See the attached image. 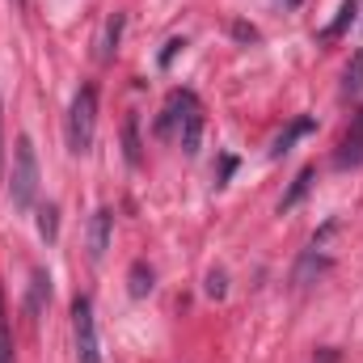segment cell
<instances>
[{
  "label": "cell",
  "mask_w": 363,
  "mask_h": 363,
  "mask_svg": "<svg viewBox=\"0 0 363 363\" xmlns=\"http://www.w3.org/2000/svg\"><path fill=\"white\" fill-rule=\"evenodd\" d=\"M363 89V47L355 51V60L347 64V72H342V93L351 97V93H359Z\"/></svg>",
  "instance_id": "obj_12"
},
{
  "label": "cell",
  "mask_w": 363,
  "mask_h": 363,
  "mask_svg": "<svg viewBox=\"0 0 363 363\" xmlns=\"http://www.w3.org/2000/svg\"><path fill=\"white\" fill-rule=\"evenodd\" d=\"M182 47H186V43H182V38H174V43H169V47H165V55H161V64H169V60H174V55H178Z\"/></svg>",
  "instance_id": "obj_18"
},
{
  "label": "cell",
  "mask_w": 363,
  "mask_h": 363,
  "mask_svg": "<svg viewBox=\"0 0 363 363\" xmlns=\"http://www.w3.org/2000/svg\"><path fill=\"white\" fill-rule=\"evenodd\" d=\"M0 363H13V338H9V321H4V300H0Z\"/></svg>",
  "instance_id": "obj_15"
},
{
  "label": "cell",
  "mask_w": 363,
  "mask_h": 363,
  "mask_svg": "<svg viewBox=\"0 0 363 363\" xmlns=\"http://www.w3.org/2000/svg\"><path fill=\"white\" fill-rule=\"evenodd\" d=\"M233 169H237V161H233V157H224V161H220V186H224V182H228V174H233Z\"/></svg>",
  "instance_id": "obj_17"
},
{
  "label": "cell",
  "mask_w": 363,
  "mask_h": 363,
  "mask_svg": "<svg viewBox=\"0 0 363 363\" xmlns=\"http://www.w3.org/2000/svg\"><path fill=\"white\" fill-rule=\"evenodd\" d=\"M38 237H43L47 245L60 237V207H55V203H43V207H38Z\"/></svg>",
  "instance_id": "obj_11"
},
{
  "label": "cell",
  "mask_w": 363,
  "mask_h": 363,
  "mask_svg": "<svg viewBox=\"0 0 363 363\" xmlns=\"http://www.w3.org/2000/svg\"><path fill=\"white\" fill-rule=\"evenodd\" d=\"M174 131H178L182 152L194 157V152H199V140H203V106H199V97L190 89L169 93V101H165V110H161V118H157V135H161V140H169Z\"/></svg>",
  "instance_id": "obj_1"
},
{
  "label": "cell",
  "mask_w": 363,
  "mask_h": 363,
  "mask_svg": "<svg viewBox=\"0 0 363 363\" xmlns=\"http://www.w3.org/2000/svg\"><path fill=\"white\" fill-rule=\"evenodd\" d=\"M118 34H123V13H114V17L106 21V38H101V60H110V55H114V47H118Z\"/></svg>",
  "instance_id": "obj_14"
},
{
  "label": "cell",
  "mask_w": 363,
  "mask_h": 363,
  "mask_svg": "<svg viewBox=\"0 0 363 363\" xmlns=\"http://www.w3.org/2000/svg\"><path fill=\"white\" fill-rule=\"evenodd\" d=\"M110 233H114V211H110V207H97L93 220H89V262H101V258H106Z\"/></svg>",
  "instance_id": "obj_6"
},
{
  "label": "cell",
  "mask_w": 363,
  "mask_h": 363,
  "mask_svg": "<svg viewBox=\"0 0 363 363\" xmlns=\"http://www.w3.org/2000/svg\"><path fill=\"white\" fill-rule=\"evenodd\" d=\"M9 199H13L17 211H30L34 199H38V152H34V140L30 135H17L13 174H9Z\"/></svg>",
  "instance_id": "obj_2"
},
{
  "label": "cell",
  "mask_w": 363,
  "mask_h": 363,
  "mask_svg": "<svg viewBox=\"0 0 363 363\" xmlns=\"http://www.w3.org/2000/svg\"><path fill=\"white\" fill-rule=\"evenodd\" d=\"M224 283H228V279H224V271H211V274H207V296H211V300H220V296L228 291Z\"/></svg>",
  "instance_id": "obj_16"
},
{
  "label": "cell",
  "mask_w": 363,
  "mask_h": 363,
  "mask_svg": "<svg viewBox=\"0 0 363 363\" xmlns=\"http://www.w3.org/2000/svg\"><path fill=\"white\" fill-rule=\"evenodd\" d=\"M93 131H97V85H81L68 106V148L77 157L93 148Z\"/></svg>",
  "instance_id": "obj_3"
},
{
  "label": "cell",
  "mask_w": 363,
  "mask_h": 363,
  "mask_svg": "<svg viewBox=\"0 0 363 363\" xmlns=\"http://www.w3.org/2000/svg\"><path fill=\"white\" fill-rule=\"evenodd\" d=\"M334 165H338V169H355V165H363V106H359V114L351 118L347 135H342V148H338Z\"/></svg>",
  "instance_id": "obj_5"
},
{
  "label": "cell",
  "mask_w": 363,
  "mask_h": 363,
  "mask_svg": "<svg viewBox=\"0 0 363 363\" xmlns=\"http://www.w3.org/2000/svg\"><path fill=\"white\" fill-rule=\"evenodd\" d=\"M123 152H127V165H140V161H144V148H140V118H135V114L123 118Z\"/></svg>",
  "instance_id": "obj_8"
},
{
  "label": "cell",
  "mask_w": 363,
  "mask_h": 363,
  "mask_svg": "<svg viewBox=\"0 0 363 363\" xmlns=\"http://www.w3.org/2000/svg\"><path fill=\"white\" fill-rule=\"evenodd\" d=\"M152 287H157V274H152V267H148V262H131V274H127V291H131L135 300H144Z\"/></svg>",
  "instance_id": "obj_7"
},
{
  "label": "cell",
  "mask_w": 363,
  "mask_h": 363,
  "mask_svg": "<svg viewBox=\"0 0 363 363\" xmlns=\"http://www.w3.org/2000/svg\"><path fill=\"white\" fill-rule=\"evenodd\" d=\"M72 338H77V363H101V342H97V321H93L89 296L72 300Z\"/></svg>",
  "instance_id": "obj_4"
},
{
  "label": "cell",
  "mask_w": 363,
  "mask_h": 363,
  "mask_svg": "<svg viewBox=\"0 0 363 363\" xmlns=\"http://www.w3.org/2000/svg\"><path fill=\"white\" fill-rule=\"evenodd\" d=\"M313 178H317V174H313V165H308V169H300V174H296V182H291V190L283 194L279 211H291V207H296V203H300V199L308 194V186H313Z\"/></svg>",
  "instance_id": "obj_10"
},
{
  "label": "cell",
  "mask_w": 363,
  "mask_h": 363,
  "mask_svg": "<svg viewBox=\"0 0 363 363\" xmlns=\"http://www.w3.org/2000/svg\"><path fill=\"white\" fill-rule=\"evenodd\" d=\"M313 127H317L313 118H296V123H291V127H287V131H283V135L271 144V157H287V152H291V144H296L300 135H308Z\"/></svg>",
  "instance_id": "obj_9"
},
{
  "label": "cell",
  "mask_w": 363,
  "mask_h": 363,
  "mask_svg": "<svg viewBox=\"0 0 363 363\" xmlns=\"http://www.w3.org/2000/svg\"><path fill=\"white\" fill-rule=\"evenodd\" d=\"M0 144H4V140H0ZM0 161H4V148H0Z\"/></svg>",
  "instance_id": "obj_19"
},
{
  "label": "cell",
  "mask_w": 363,
  "mask_h": 363,
  "mask_svg": "<svg viewBox=\"0 0 363 363\" xmlns=\"http://www.w3.org/2000/svg\"><path fill=\"white\" fill-rule=\"evenodd\" d=\"M43 300H51V274L47 271H34V287H30V313L43 308Z\"/></svg>",
  "instance_id": "obj_13"
}]
</instances>
